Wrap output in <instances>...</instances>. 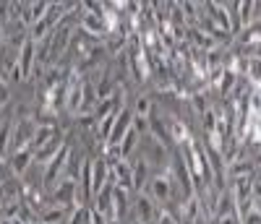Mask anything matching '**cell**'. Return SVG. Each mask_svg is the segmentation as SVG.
Wrapping results in <instances>:
<instances>
[{"instance_id": "484cf974", "label": "cell", "mask_w": 261, "mask_h": 224, "mask_svg": "<svg viewBox=\"0 0 261 224\" xmlns=\"http://www.w3.org/2000/svg\"><path fill=\"white\" fill-rule=\"evenodd\" d=\"M241 224H261V214H258L256 209H251V211L241 219Z\"/></svg>"}, {"instance_id": "9c48e42d", "label": "cell", "mask_w": 261, "mask_h": 224, "mask_svg": "<svg viewBox=\"0 0 261 224\" xmlns=\"http://www.w3.org/2000/svg\"><path fill=\"white\" fill-rule=\"evenodd\" d=\"M94 211H99L107 219H115V204H113V183H107L97 195H94Z\"/></svg>"}, {"instance_id": "d6986e66", "label": "cell", "mask_w": 261, "mask_h": 224, "mask_svg": "<svg viewBox=\"0 0 261 224\" xmlns=\"http://www.w3.org/2000/svg\"><path fill=\"white\" fill-rule=\"evenodd\" d=\"M251 24H256V3L246 0L241 3V29H248Z\"/></svg>"}, {"instance_id": "e0dca14e", "label": "cell", "mask_w": 261, "mask_h": 224, "mask_svg": "<svg viewBox=\"0 0 261 224\" xmlns=\"http://www.w3.org/2000/svg\"><path fill=\"white\" fill-rule=\"evenodd\" d=\"M238 39H241L246 47H258V44H261V24L258 26L251 24L248 29H243L241 34H238Z\"/></svg>"}, {"instance_id": "3957f363", "label": "cell", "mask_w": 261, "mask_h": 224, "mask_svg": "<svg viewBox=\"0 0 261 224\" xmlns=\"http://www.w3.org/2000/svg\"><path fill=\"white\" fill-rule=\"evenodd\" d=\"M71 146L68 144H63L60 149H58V154L53 156V159L45 164V172H42V183H45V185H55L58 180H60V177H63V172H65V164H68V159H71Z\"/></svg>"}, {"instance_id": "52a82bcc", "label": "cell", "mask_w": 261, "mask_h": 224, "mask_svg": "<svg viewBox=\"0 0 261 224\" xmlns=\"http://www.w3.org/2000/svg\"><path fill=\"white\" fill-rule=\"evenodd\" d=\"M136 219H139V224H146V221H151V219H157V201L151 198L149 193H136Z\"/></svg>"}, {"instance_id": "f1b7e54d", "label": "cell", "mask_w": 261, "mask_h": 224, "mask_svg": "<svg viewBox=\"0 0 261 224\" xmlns=\"http://www.w3.org/2000/svg\"><path fill=\"white\" fill-rule=\"evenodd\" d=\"M6 102H8V83L0 81V107H3Z\"/></svg>"}, {"instance_id": "e575fe53", "label": "cell", "mask_w": 261, "mask_h": 224, "mask_svg": "<svg viewBox=\"0 0 261 224\" xmlns=\"http://www.w3.org/2000/svg\"><path fill=\"white\" fill-rule=\"evenodd\" d=\"M0 185H3V177H0Z\"/></svg>"}, {"instance_id": "7c38bea8", "label": "cell", "mask_w": 261, "mask_h": 224, "mask_svg": "<svg viewBox=\"0 0 261 224\" xmlns=\"http://www.w3.org/2000/svg\"><path fill=\"white\" fill-rule=\"evenodd\" d=\"M107 177H110V170H107L105 156H99V159H94V167H92V195H97L107 185Z\"/></svg>"}, {"instance_id": "836d02e7", "label": "cell", "mask_w": 261, "mask_h": 224, "mask_svg": "<svg viewBox=\"0 0 261 224\" xmlns=\"http://www.w3.org/2000/svg\"><path fill=\"white\" fill-rule=\"evenodd\" d=\"M146 224H160V221H157V219H151V221H146Z\"/></svg>"}, {"instance_id": "4dcf8cb0", "label": "cell", "mask_w": 261, "mask_h": 224, "mask_svg": "<svg viewBox=\"0 0 261 224\" xmlns=\"http://www.w3.org/2000/svg\"><path fill=\"white\" fill-rule=\"evenodd\" d=\"M251 162H253V167H256V170H261V146H258V149L253 151V156H251Z\"/></svg>"}, {"instance_id": "4316f807", "label": "cell", "mask_w": 261, "mask_h": 224, "mask_svg": "<svg viewBox=\"0 0 261 224\" xmlns=\"http://www.w3.org/2000/svg\"><path fill=\"white\" fill-rule=\"evenodd\" d=\"M214 224H241V219H238L235 214H222V216H217Z\"/></svg>"}, {"instance_id": "d4e9b609", "label": "cell", "mask_w": 261, "mask_h": 224, "mask_svg": "<svg viewBox=\"0 0 261 224\" xmlns=\"http://www.w3.org/2000/svg\"><path fill=\"white\" fill-rule=\"evenodd\" d=\"M130 128H134L139 136H144V133H149V118H136V115H134V120H130Z\"/></svg>"}, {"instance_id": "2e32d148", "label": "cell", "mask_w": 261, "mask_h": 224, "mask_svg": "<svg viewBox=\"0 0 261 224\" xmlns=\"http://www.w3.org/2000/svg\"><path fill=\"white\" fill-rule=\"evenodd\" d=\"M139 141H141V136L134 130V128H128L125 130V136L120 138V151H123V159H130V154H134L136 149H139Z\"/></svg>"}, {"instance_id": "7402d4cb", "label": "cell", "mask_w": 261, "mask_h": 224, "mask_svg": "<svg viewBox=\"0 0 261 224\" xmlns=\"http://www.w3.org/2000/svg\"><path fill=\"white\" fill-rule=\"evenodd\" d=\"M134 115H136V118H149V115H151V97H149V94H141V97L136 99Z\"/></svg>"}, {"instance_id": "d6a6232c", "label": "cell", "mask_w": 261, "mask_h": 224, "mask_svg": "<svg viewBox=\"0 0 261 224\" xmlns=\"http://www.w3.org/2000/svg\"><path fill=\"white\" fill-rule=\"evenodd\" d=\"M107 224H125V221H120V219H107Z\"/></svg>"}, {"instance_id": "1f68e13d", "label": "cell", "mask_w": 261, "mask_h": 224, "mask_svg": "<svg viewBox=\"0 0 261 224\" xmlns=\"http://www.w3.org/2000/svg\"><path fill=\"white\" fill-rule=\"evenodd\" d=\"M3 37H6V24L0 21V42H3Z\"/></svg>"}, {"instance_id": "603a6c76", "label": "cell", "mask_w": 261, "mask_h": 224, "mask_svg": "<svg viewBox=\"0 0 261 224\" xmlns=\"http://www.w3.org/2000/svg\"><path fill=\"white\" fill-rule=\"evenodd\" d=\"M225 71H227V65L222 63V65H214V68L206 73V78H209V83L212 86H220V81H222V76H225Z\"/></svg>"}, {"instance_id": "8fae6325", "label": "cell", "mask_w": 261, "mask_h": 224, "mask_svg": "<svg viewBox=\"0 0 261 224\" xmlns=\"http://www.w3.org/2000/svg\"><path fill=\"white\" fill-rule=\"evenodd\" d=\"M130 120H134V112H130L128 107H123L120 115H118V120H115V125H113L110 138H107V146H110V144H120V138L125 136V130L130 128Z\"/></svg>"}, {"instance_id": "5b68a950", "label": "cell", "mask_w": 261, "mask_h": 224, "mask_svg": "<svg viewBox=\"0 0 261 224\" xmlns=\"http://www.w3.org/2000/svg\"><path fill=\"white\" fill-rule=\"evenodd\" d=\"M34 65H37V44L32 39H27L24 47L18 50V58H16V68H18V73H21V78H24V81L32 78Z\"/></svg>"}, {"instance_id": "ac0fdd59", "label": "cell", "mask_w": 261, "mask_h": 224, "mask_svg": "<svg viewBox=\"0 0 261 224\" xmlns=\"http://www.w3.org/2000/svg\"><path fill=\"white\" fill-rule=\"evenodd\" d=\"M238 78H241V76H238V71H235V68H227V71H225V76H222V81H220V94H222V99H227V97H230V92L235 89Z\"/></svg>"}, {"instance_id": "83f0119b", "label": "cell", "mask_w": 261, "mask_h": 224, "mask_svg": "<svg viewBox=\"0 0 261 224\" xmlns=\"http://www.w3.org/2000/svg\"><path fill=\"white\" fill-rule=\"evenodd\" d=\"M253 201H261V175L253 172Z\"/></svg>"}, {"instance_id": "5bb4252c", "label": "cell", "mask_w": 261, "mask_h": 224, "mask_svg": "<svg viewBox=\"0 0 261 224\" xmlns=\"http://www.w3.org/2000/svg\"><path fill=\"white\" fill-rule=\"evenodd\" d=\"M55 138V125L53 123H42V125H37V133H34V141H32V149L34 151H39L42 146H47L50 141Z\"/></svg>"}, {"instance_id": "277c9868", "label": "cell", "mask_w": 261, "mask_h": 224, "mask_svg": "<svg viewBox=\"0 0 261 224\" xmlns=\"http://www.w3.org/2000/svg\"><path fill=\"white\" fill-rule=\"evenodd\" d=\"M34 133H37V123H32V120H18V123H13V136H11L8 154H16V151H21V149L32 146Z\"/></svg>"}, {"instance_id": "7a4b0ae2", "label": "cell", "mask_w": 261, "mask_h": 224, "mask_svg": "<svg viewBox=\"0 0 261 224\" xmlns=\"http://www.w3.org/2000/svg\"><path fill=\"white\" fill-rule=\"evenodd\" d=\"M157 204H167V201L175 195V170H167L165 175H154L149 177V190H146Z\"/></svg>"}, {"instance_id": "cb8c5ba5", "label": "cell", "mask_w": 261, "mask_h": 224, "mask_svg": "<svg viewBox=\"0 0 261 224\" xmlns=\"http://www.w3.org/2000/svg\"><path fill=\"white\" fill-rule=\"evenodd\" d=\"M47 8H50V3H45V0H39V3H32V26L47 13Z\"/></svg>"}, {"instance_id": "44dd1931", "label": "cell", "mask_w": 261, "mask_h": 224, "mask_svg": "<svg viewBox=\"0 0 261 224\" xmlns=\"http://www.w3.org/2000/svg\"><path fill=\"white\" fill-rule=\"evenodd\" d=\"M21 209H24V204H21V201H8V204H3V216H0V219L13 221V219L21 216Z\"/></svg>"}, {"instance_id": "4fadbf2b", "label": "cell", "mask_w": 261, "mask_h": 224, "mask_svg": "<svg viewBox=\"0 0 261 224\" xmlns=\"http://www.w3.org/2000/svg\"><path fill=\"white\" fill-rule=\"evenodd\" d=\"M65 97H68V99H65V109L76 115L79 107H81V102H84V81H76L68 92H65Z\"/></svg>"}, {"instance_id": "f546056e", "label": "cell", "mask_w": 261, "mask_h": 224, "mask_svg": "<svg viewBox=\"0 0 261 224\" xmlns=\"http://www.w3.org/2000/svg\"><path fill=\"white\" fill-rule=\"evenodd\" d=\"M92 224H107V216H102L99 211L92 209Z\"/></svg>"}, {"instance_id": "ba28073f", "label": "cell", "mask_w": 261, "mask_h": 224, "mask_svg": "<svg viewBox=\"0 0 261 224\" xmlns=\"http://www.w3.org/2000/svg\"><path fill=\"white\" fill-rule=\"evenodd\" d=\"M81 32L89 37H105L110 34V26H107L105 16H94V13H81Z\"/></svg>"}, {"instance_id": "30bf717a", "label": "cell", "mask_w": 261, "mask_h": 224, "mask_svg": "<svg viewBox=\"0 0 261 224\" xmlns=\"http://www.w3.org/2000/svg\"><path fill=\"white\" fill-rule=\"evenodd\" d=\"M34 164V149L32 146H27V149H21V151H16L13 154V162H11V172L16 175V177H21V175H27V170Z\"/></svg>"}, {"instance_id": "9a60e30c", "label": "cell", "mask_w": 261, "mask_h": 224, "mask_svg": "<svg viewBox=\"0 0 261 224\" xmlns=\"http://www.w3.org/2000/svg\"><path fill=\"white\" fill-rule=\"evenodd\" d=\"M65 141H60V138H53L47 146H42L39 151H34V164H47L50 159H53V156L58 154V149L63 146Z\"/></svg>"}, {"instance_id": "ffe728a7", "label": "cell", "mask_w": 261, "mask_h": 224, "mask_svg": "<svg viewBox=\"0 0 261 224\" xmlns=\"http://www.w3.org/2000/svg\"><path fill=\"white\" fill-rule=\"evenodd\" d=\"M11 136H13V123L0 125V162L8 156V146H11Z\"/></svg>"}, {"instance_id": "8992f818", "label": "cell", "mask_w": 261, "mask_h": 224, "mask_svg": "<svg viewBox=\"0 0 261 224\" xmlns=\"http://www.w3.org/2000/svg\"><path fill=\"white\" fill-rule=\"evenodd\" d=\"M76 195H79V180H68V177H63L60 183H55L53 204H58V206L73 204V206H76Z\"/></svg>"}, {"instance_id": "6da1fadb", "label": "cell", "mask_w": 261, "mask_h": 224, "mask_svg": "<svg viewBox=\"0 0 261 224\" xmlns=\"http://www.w3.org/2000/svg\"><path fill=\"white\" fill-rule=\"evenodd\" d=\"M71 6H65V3H50V8H47V13L42 16L37 24L29 29V39L34 42V44H39V42H45L55 29H58V24L65 18V11H68Z\"/></svg>"}]
</instances>
